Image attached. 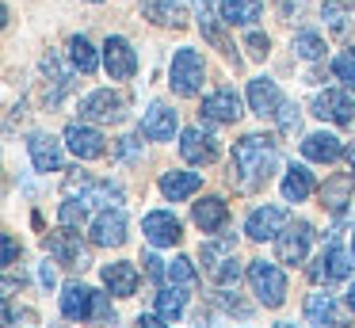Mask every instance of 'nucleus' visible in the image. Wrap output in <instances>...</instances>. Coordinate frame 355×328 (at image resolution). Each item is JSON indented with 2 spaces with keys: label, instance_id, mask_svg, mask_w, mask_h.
I'll return each mask as SVG.
<instances>
[{
  "label": "nucleus",
  "instance_id": "nucleus-1",
  "mask_svg": "<svg viewBox=\"0 0 355 328\" xmlns=\"http://www.w3.org/2000/svg\"><path fill=\"white\" fill-rule=\"evenodd\" d=\"M275 164H279L275 141L263 137V134H248V137H241L230 153V183L237 191H245V195H252V191H260L263 183L271 180Z\"/></svg>",
  "mask_w": 355,
  "mask_h": 328
},
{
  "label": "nucleus",
  "instance_id": "nucleus-2",
  "mask_svg": "<svg viewBox=\"0 0 355 328\" xmlns=\"http://www.w3.org/2000/svg\"><path fill=\"white\" fill-rule=\"evenodd\" d=\"M62 313L69 320H115L107 294H96L85 282H69L62 294Z\"/></svg>",
  "mask_w": 355,
  "mask_h": 328
},
{
  "label": "nucleus",
  "instance_id": "nucleus-3",
  "mask_svg": "<svg viewBox=\"0 0 355 328\" xmlns=\"http://www.w3.org/2000/svg\"><path fill=\"white\" fill-rule=\"evenodd\" d=\"M202 73H207L202 53L191 50V46H180L176 58H172V69H168L172 92H176V96H195V92L202 88Z\"/></svg>",
  "mask_w": 355,
  "mask_h": 328
},
{
  "label": "nucleus",
  "instance_id": "nucleus-4",
  "mask_svg": "<svg viewBox=\"0 0 355 328\" xmlns=\"http://www.w3.org/2000/svg\"><path fill=\"white\" fill-rule=\"evenodd\" d=\"M126 107H130V96L126 92H119V88H100V92H92V96H85L80 99V119H88V122H123L126 119Z\"/></svg>",
  "mask_w": 355,
  "mask_h": 328
},
{
  "label": "nucleus",
  "instance_id": "nucleus-5",
  "mask_svg": "<svg viewBox=\"0 0 355 328\" xmlns=\"http://www.w3.org/2000/svg\"><path fill=\"white\" fill-rule=\"evenodd\" d=\"M248 282H252L256 297H260L268 309L283 305V297H286V275L279 271L271 259H252V264H248Z\"/></svg>",
  "mask_w": 355,
  "mask_h": 328
},
{
  "label": "nucleus",
  "instance_id": "nucleus-6",
  "mask_svg": "<svg viewBox=\"0 0 355 328\" xmlns=\"http://www.w3.org/2000/svg\"><path fill=\"white\" fill-rule=\"evenodd\" d=\"M65 195L69 198H80L85 206H119L123 202V191L107 180H96V175H69L65 180Z\"/></svg>",
  "mask_w": 355,
  "mask_h": 328
},
{
  "label": "nucleus",
  "instance_id": "nucleus-7",
  "mask_svg": "<svg viewBox=\"0 0 355 328\" xmlns=\"http://www.w3.org/2000/svg\"><path fill=\"white\" fill-rule=\"evenodd\" d=\"M347 275H352V256L344 252V244H340V241H329L321 256L309 264V279H313V282H324V286H332V282H344Z\"/></svg>",
  "mask_w": 355,
  "mask_h": 328
},
{
  "label": "nucleus",
  "instance_id": "nucleus-8",
  "mask_svg": "<svg viewBox=\"0 0 355 328\" xmlns=\"http://www.w3.org/2000/svg\"><path fill=\"white\" fill-rule=\"evenodd\" d=\"M313 114L321 122H336V126H347L355 130V99L347 92H336V88H324L313 96Z\"/></svg>",
  "mask_w": 355,
  "mask_h": 328
},
{
  "label": "nucleus",
  "instance_id": "nucleus-9",
  "mask_svg": "<svg viewBox=\"0 0 355 328\" xmlns=\"http://www.w3.org/2000/svg\"><path fill=\"white\" fill-rule=\"evenodd\" d=\"M309 244H313V225L309 221H286L283 233L275 236V248H279V259L283 264H302L309 256Z\"/></svg>",
  "mask_w": 355,
  "mask_h": 328
},
{
  "label": "nucleus",
  "instance_id": "nucleus-10",
  "mask_svg": "<svg viewBox=\"0 0 355 328\" xmlns=\"http://www.w3.org/2000/svg\"><path fill=\"white\" fill-rule=\"evenodd\" d=\"M88 236H92L96 248H119L126 241V214L119 206H103L88 225Z\"/></svg>",
  "mask_w": 355,
  "mask_h": 328
},
{
  "label": "nucleus",
  "instance_id": "nucleus-11",
  "mask_svg": "<svg viewBox=\"0 0 355 328\" xmlns=\"http://www.w3.org/2000/svg\"><path fill=\"white\" fill-rule=\"evenodd\" d=\"M103 69H107L111 80H130L138 73V53H134V46L123 35H111L103 42Z\"/></svg>",
  "mask_w": 355,
  "mask_h": 328
},
{
  "label": "nucleus",
  "instance_id": "nucleus-12",
  "mask_svg": "<svg viewBox=\"0 0 355 328\" xmlns=\"http://www.w3.org/2000/svg\"><path fill=\"white\" fill-rule=\"evenodd\" d=\"M46 248H50V256H54L62 267H73V271H85V267H88V252H85L80 236L73 233L69 225H62L58 233H50L46 236Z\"/></svg>",
  "mask_w": 355,
  "mask_h": 328
},
{
  "label": "nucleus",
  "instance_id": "nucleus-13",
  "mask_svg": "<svg viewBox=\"0 0 355 328\" xmlns=\"http://www.w3.org/2000/svg\"><path fill=\"white\" fill-rule=\"evenodd\" d=\"M65 145H69V153L77 160H100L107 153V137L100 130L85 126V122H69L65 126Z\"/></svg>",
  "mask_w": 355,
  "mask_h": 328
},
{
  "label": "nucleus",
  "instance_id": "nucleus-14",
  "mask_svg": "<svg viewBox=\"0 0 355 328\" xmlns=\"http://www.w3.org/2000/svg\"><path fill=\"white\" fill-rule=\"evenodd\" d=\"M141 233H146V241L153 244V248H172V244H180V236H184V225H180L176 214L153 210L141 221Z\"/></svg>",
  "mask_w": 355,
  "mask_h": 328
},
{
  "label": "nucleus",
  "instance_id": "nucleus-15",
  "mask_svg": "<svg viewBox=\"0 0 355 328\" xmlns=\"http://www.w3.org/2000/svg\"><path fill=\"white\" fill-rule=\"evenodd\" d=\"M202 122H214V126H225V122H237L241 119V96L233 88H218L202 99L199 107Z\"/></svg>",
  "mask_w": 355,
  "mask_h": 328
},
{
  "label": "nucleus",
  "instance_id": "nucleus-16",
  "mask_svg": "<svg viewBox=\"0 0 355 328\" xmlns=\"http://www.w3.org/2000/svg\"><path fill=\"white\" fill-rule=\"evenodd\" d=\"M180 153H184L187 164H214L218 160V137H210L207 130L191 126L180 134Z\"/></svg>",
  "mask_w": 355,
  "mask_h": 328
},
{
  "label": "nucleus",
  "instance_id": "nucleus-17",
  "mask_svg": "<svg viewBox=\"0 0 355 328\" xmlns=\"http://www.w3.org/2000/svg\"><path fill=\"white\" fill-rule=\"evenodd\" d=\"M27 153H31V164L39 172H62L65 164V153H62V141L50 134H31L27 137Z\"/></svg>",
  "mask_w": 355,
  "mask_h": 328
},
{
  "label": "nucleus",
  "instance_id": "nucleus-18",
  "mask_svg": "<svg viewBox=\"0 0 355 328\" xmlns=\"http://www.w3.org/2000/svg\"><path fill=\"white\" fill-rule=\"evenodd\" d=\"M283 225H286V214L279 210V206H256L245 221V233L252 236V241H275V236L283 233Z\"/></svg>",
  "mask_w": 355,
  "mask_h": 328
},
{
  "label": "nucleus",
  "instance_id": "nucleus-19",
  "mask_svg": "<svg viewBox=\"0 0 355 328\" xmlns=\"http://www.w3.org/2000/svg\"><path fill=\"white\" fill-rule=\"evenodd\" d=\"M248 107H252L260 119H275V111L283 107L279 84L271 80V76H256V80H248Z\"/></svg>",
  "mask_w": 355,
  "mask_h": 328
},
{
  "label": "nucleus",
  "instance_id": "nucleus-20",
  "mask_svg": "<svg viewBox=\"0 0 355 328\" xmlns=\"http://www.w3.org/2000/svg\"><path fill=\"white\" fill-rule=\"evenodd\" d=\"M176 126H180V119L168 103H149L146 119H141V137H149V141H168L176 134Z\"/></svg>",
  "mask_w": 355,
  "mask_h": 328
},
{
  "label": "nucleus",
  "instance_id": "nucleus-21",
  "mask_svg": "<svg viewBox=\"0 0 355 328\" xmlns=\"http://www.w3.org/2000/svg\"><path fill=\"white\" fill-rule=\"evenodd\" d=\"M352 191H355V175H347V172L329 175V180H324V187H321V206L340 218V214L347 210V202H352Z\"/></svg>",
  "mask_w": 355,
  "mask_h": 328
},
{
  "label": "nucleus",
  "instance_id": "nucleus-22",
  "mask_svg": "<svg viewBox=\"0 0 355 328\" xmlns=\"http://www.w3.org/2000/svg\"><path fill=\"white\" fill-rule=\"evenodd\" d=\"M302 157L306 160H317V164H332V160L344 157V141H340L336 134H309L306 141H302Z\"/></svg>",
  "mask_w": 355,
  "mask_h": 328
},
{
  "label": "nucleus",
  "instance_id": "nucleus-23",
  "mask_svg": "<svg viewBox=\"0 0 355 328\" xmlns=\"http://www.w3.org/2000/svg\"><path fill=\"white\" fill-rule=\"evenodd\" d=\"M146 19L161 23V27H184L187 23V0H141Z\"/></svg>",
  "mask_w": 355,
  "mask_h": 328
},
{
  "label": "nucleus",
  "instance_id": "nucleus-24",
  "mask_svg": "<svg viewBox=\"0 0 355 328\" xmlns=\"http://www.w3.org/2000/svg\"><path fill=\"white\" fill-rule=\"evenodd\" d=\"M225 221H230V206H225V198H202V202H195V225L202 229V233H222Z\"/></svg>",
  "mask_w": 355,
  "mask_h": 328
},
{
  "label": "nucleus",
  "instance_id": "nucleus-25",
  "mask_svg": "<svg viewBox=\"0 0 355 328\" xmlns=\"http://www.w3.org/2000/svg\"><path fill=\"white\" fill-rule=\"evenodd\" d=\"M199 187H202V175H199V172H180V168H172V172L161 175V195L172 198V202H180V198H191Z\"/></svg>",
  "mask_w": 355,
  "mask_h": 328
},
{
  "label": "nucleus",
  "instance_id": "nucleus-26",
  "mask_svg": "<svg viewBox=\"0 0 355 328\" xmlns=\"http://www.w3.org/2000/svg\"><path fill=\"white\" fill-rule=\"evenodd\" d=\"M42 73H46V103L58 107L65 99V92L73 88V80H69V73L62 69L58 53H46V58H42Z\"/></svg>",
  "mask_w": 355,
  "mask_h": 328
},
{
  "label": "nucleus",
  "instance_id": "nucleus-27",
  "mask_svg": "<svg viewBox=\"0 0 355 328\" xmlns=\"http://www.w3.org/2000/svg\"><path fill=\"white\" fill-rule=\"evenodd\" d=\"M263 15V0H222V23L230 27H252Z\"/></svg>",
  "mask_w": 355,
  "mask_h": 328
},
{
  "label": "nucleus",
  "instance_id": "nucleus-28",
  "mask_svg": "<svg viewBox=\"0 0 355 328\" xmlns=\"http://www.w3.org/2000/svg\"><path fill=\"white\" fill-rule=\"evenodd\" d=\"M103 286L115 297H130L134 290H138V271H134V264H107L103 267Z\"/></svg>",
  "mask_w": 355,
  "mask_h": 328
},
{
  "label": "nucleus",
  "instance_id": "nucleus-29",
  "mask_svg": "<svg viewBox=\"0 0 355 328\" xmlns=\"http://www.w3.org/2000/svg\"><path fill=\"white\" fill-rule=\"evenodd\" d=\"M309 195H313V172L306 164H291L283 175V198L286 202H302Z\"/></svg>",
  "mask_w": 355,
  "mask_h": 328
},
{
  "label": "nucleus",
  "instance_id": "nucleus-30",
  "mask_svg": "<svg viewBox=\"0 0 355 328\" xmlns=\"http://www.w3.org/2000/svg\"><path fill=\"white\" fill-rule=\"evenodd\" d=\"M69 61H73L77 73H96V69H100V53H96V46L88 42L85 35L69 38Z\"/></svg>",
  "mask_w": 355,
  "mask_h": 328
},
{
  "label": "nucleus",
  "instance_id": "nucleus-31",
  "mask_svg": "<svg viewBox=\"0 0 355 328\" xmlns=\"http://www.w3.org/2000/svg\"><path fill=\"white\" fill-rule=\"evenodd\" d=\"M306 320L313 328L336 325V302H332V294H309L306 297Z\"/></svg>",
  "mask_w": 355,
  "mask_h": 328
},
{
  "label": "nucleus",
  "instance_id": "nucleus-32",
  "mask_svg": "<svg viewBox=\"0 0 355 328\" xmlns=\"http://www.w3.org/2000/svg\"><path fill=\"white\" fill-rule=\"evenodd\" d=\"M199 27H202V35H207L210 42H214L218 50H222L225 58H230L233 65H237L241 58H237V53H233V42H225V35H222V27H218V19H214V12H210V4H207V0H202V4H199Z\"/></svg>",
  "mask_w": 355,
  "mask_h": 328
},
{
  "label": "nucleus",
  "instance_id": "nucleus-33",
  "mask_svg": "<svg viewBox=\"0 0 355 328\" xmlns=\"http://www.w3.org/2000/svg\"><path fill=\"white\" fill-rule=\"evenodd\" d=\"M199 256H202V267H207V275H214L230 256H237V244H233V236H218V241H207V244H202Z\"/></svg>",
  "mask_w": 355,
  "mask_h": 328
},
{
  "label": "nucleus",
  "instance_id": "nucleus-34",
  "mask_svg": "<svg viewBox=\"0 0 355 328\" xmlns=\"http://www.w3.org/2000/svg\"><path fill=\"white\" fill-rule=\"evenodd\" d=\"M184 309H187V294H184V286H176V282H172V286H164L161 294H157V313H161L164 320H176Z\"/></svg>",
  "mask_w": 355,
  "mask_h": 328
},
{
  "label": "nucleus",
  "instance_id": "nucleus-35",
  "mask_svg": "<svg viewBox=\"0 0 355 328\" xmlns=\"http://www.w3.org/2000/svg\"><path fill=\"white\" fill-rule=\"evenodd\" d=\"M291 50L298 53V58H306V61H317V58H324V38L317 35V31H298L294 42H291Z\"/></svg>",
  "mask_w": 355,
  "mask_h": 328
},
{
  "label": "nucleus",
  "instance_id": "nucleus-36",
  "mask_svg": "<svg viewBox=\"0 0 355 328\" xmlns=\"http://www.w3.org/2000/svg\"><path fill=\"white\" fill-rule=\"evenodd\" d=\"M88 210H92V206H85L80 198H65V202H62V210H58V218H62V225L80 229V225L88 221Z\"/></svg>",
  "mask_w": 355,
  "mask_h": 328
},
{
  "label": "nucleus",
  "instance_id": "nucleus-37",
  "mask_svg": "<svg viewBox=\"0 0 355 328\" xmlns=\"http://www.w3.org/2000/svg\"><path fill=\"white\" fill-rule=\"evenodd\" d=\"M168 282H176V286H191L195 282V264L187 256H176L168 264Z\"/></svg>",
  "mask_w": 355,
  "mask_h": 328
},
{
  "label": "nucleus",
  "instance_id": "nucleus-38",
  "mask_svg": "<svg viewBox=\"0 0 355 328\" xmlns=\"http://www.w3.org/2000/svg\"><path fill=\"white\" fill-rule=\"evenodd\" d=\"M332 73H336V80H344L347 88H355V46L344 50L336 61H332Z\"/></svg>",
  "mask_w": 355,
  "mask_h": 328
},
{
  "label": "nucleus",
  "instance_id": "nucleus-39",
  "mask_svg": "<svg viewBox=\"0 0 355 328\" xmlns=\"http://www.w3.org/2000/svg\"><path fill=\"white\" fill-rule=\"evenodd\" d=\"M210 279H214L218 286H237V279H241V264H237V256H230V259H225V264L218 267V271L210 275Z\"/></svg>",
  "mask_w": 355,
  "mask_h": 328
},
{
  "label": "nucleus",
  "instance_id": "nucleus-40",
  "mask_svg": "<svg viewBox=\"0 0 355 328\" xmlns=\"http://www.w3.org/2000/svg\"><path fill=\"white\" fill-rule=\"evenodd\" d=\"M245 50L252 53L256 61H263V58H268V50H271V38L260 35V31H248V35H245Z\"/></svg>",
  "mask_w": 355,
  "mask_h": 328
},
{
  "label": "nucleus",
  "instance_id": "nucleus-41",
  "mask_svg": "<svg viewBox=\"0 0 355 328\" xmlns=\"http://www.w3.org/2000/svg\"><path fill=\"white\" fill-rule=\"evenodd\" d=\"M275 119H279V130H283V134H291V130H298L302 114H298V107H294V103H286V99H283V107L275 111Z\"/></svg>",
  "mask_w": 355,
  "mask_h": 328
},
{
  "label": "nucleus",
  "instance_id": "nucleus-42",
  "mask_svg": "<svg viewBox=\"0 0 355 328\" xmlns=\"http://www.w3.org/2000/svg\"><path fill=\"white\" fill-rule=\"evenodd\" d=\"M218 302H222V305H225V309H233V313H237V317H248V313H252V309H248V305H245V302H241V297H237V294H233V290H230V286H222V294H218Z\"/></svg>",
  "mask_w": 355,
  "mask_h": 328
},
{
  "label": "nucleus",
  "instance_id": "nucleus-43",
  "mask_svg": "<svg viewBox=\"0 0 355 328\" xmlns=\"http://www.w3.org/2000/svg\"><path fill=\"white\" fill-rule=\"evenodd\" d=\"M321 15H324V19H329L336 31L344 27V12H340V4H336V0H324V4H321Z\"/></svg>",
  "mask_w": 355,
  "mask_h": 328
},
{
  "label": "nucleus",
  "instance_id": "nucleus-44",
  "mask_svg": "<svg viewBox=\"0 0 355 328\" xmlns=\"http://www.w3.org/2000/svg\"><path fill=\"white\" fill-rule=\"evenodd\" d=\"M141 264H146V275H149V279H164V275H168V267H164L157 256H141Z\"/></svg>",
  "mask_w": 355,
  "mask_h": 328
},
{
  "label": "nucleus",
  "instance_id": "nucleus-45",
  "mask_svg": "<svg viewBox=\"0 0 355 328\" xmlns=\"http://www.w3.org/2000/svg\"><path fill=\"white\" fill-rule=\"evenodd\" d=\"M16 256H19L16 236H12V233H4V267H12V264H16Z\"/></svg>",
  "mask_w": 355,
  "mask_h": 328
},
{
  "label": "nucleus",
  "instance_id": "nucleus-46",
  "mask_svg": "<svg viewBox=\"0 0 355 328\" xmlns=\"http://www.w3.org/2000/svg\"><path fill=\"white\" fill-rule=\"evenodd\" d=\"M39 282H42V286H54V282H58V271H54V267H50V259H46V264H42V271H39Z\"/></svg>",
  "mask_w": 355,
  "mask_h": 328
},
{
  "label": "nucleus",
  "instance_id": "nucleus-47",
  "mask_svg": "<svg viewBox=\"0 0 355 328\" xmlns=\"http://www.w3.org/2000/svg\"><path fill=\"white\" fill-rule=\"evenodd\" d=\"M134 325H138V328H168V320H164L161 313H157V317H138Z\"/></svg>",
  "mask_w": 355,
  "mask_h": 328
},
{
  "label": "nucleus",
  "instance_id": "nucleus-48",
  "mask_svg": "<svg viewBox=\"0 0 355 328\" xmlns=\"http://www.w3.org/2000/svg\"><path fill=\"white\" fill-rule=\"evenodd\" d=\"M347 305H352V313H355V282L347 286Z\"/></svg>",
  "mask_w": 355,
  "mask_h": 328
},
{
  "label": "nucleus",
  "instance_id": "nucleus-49",
  "mask_svg": "<svg viewBox=\"0 0 355 328\" xmlns=\"http://www.w3.org/2000/svg\"><path fill=\"white\" fill-rule=\"evenodd\" d=\"M199 328H218V320H202L199 317Z\"/></svg>",
  "mask_w": 355,
  "mask_h": 328
},
{
  "label": "nucleus",
  "instance_id": "nucleus-50",
  "mask_svg": "<svg viewBox=\"0 0 355 328\" xmlns=\"http://www.w3.org/2000/svg\"><path fill=\"white\" fill-rule=\"evenodd\" d=\"M347 160H352V175H355V145L347 149Z\"/></svg>",
  "mask_w": 355,
  "mask_h": 328
},
{
  "label": "nucleus",
  "instance_id": "nucleus-51",
  "mask_svg": "<svg viewBox=\"0 0 355 328\" xmlns=\"http://www.w3.org/2000/svg\"><path fill=\"white\" fill-rule=\"evenodd\" d=\"M352 248H355V229H352Z\"/></svg>",
  "mask_w": 355,
  "mask_h": 328
},
{
  "label": "nucleus",
  "instance_id": "nucleus-52",
  "mask_svg": "<svg viewBox=\"0 0 355 328\" xmlns=\"http://www.w3.org/2000/svg\"><path fill=\"white\" fill-rule=\"evenodd\" d=\"M275 328H294V325H275Z\"/></svg>",
  "mask_w": 355,
  "mask_h": 328
},
{
  "label": "nucleus",
  "instance_id": "nucleus-53",
  "mask_svg": "<svg viewBox=\"0 0 355 328\" xmlns=\"http://www.w3.org/2000/svg\"><path fill=\"white\" fill-rule=\"evenodd\" d=\"M92 4H100V0H92Z\"/></svg>",
  "mask_w": 355,
  "mask_h": 328
},
{
  "label": "nucleus",
  "instance_id": "nucleus-54",
  "mask_svg": "<svg viewBox=\"0 0 355 328\" xmlns=\"http://www.w3.org/2000/svg\"><path fill=\"white\" fill-rule=\"evenodd\" d=\"M347 4H355V0H347Z\"/></svg>",
  "mask_w": 355,
  "mask_h": 328
}]
</instances>
